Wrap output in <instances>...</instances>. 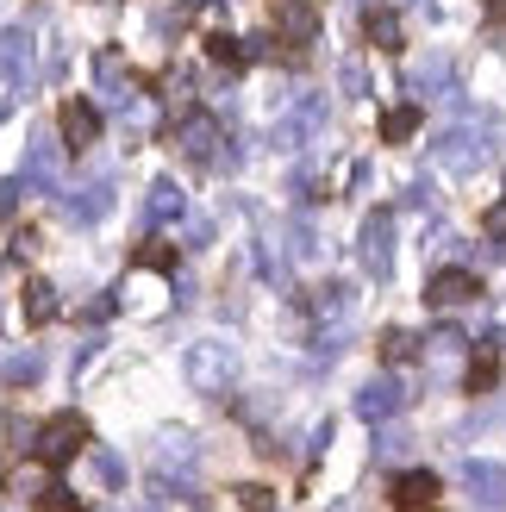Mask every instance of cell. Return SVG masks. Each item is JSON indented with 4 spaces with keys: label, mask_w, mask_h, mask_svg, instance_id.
I'll return each instance as SVG.
<instances>
[{
    "label": "cell",
    "mask_w": 506,
    "mask_h": 512,
    "mask_svg": "<svg viewBox=\"0 0 506 512\" xmlns=\"http://www.w3.org/2000/svg\"><path fill=\"white\" fill-rule=\"evenodd\" d=\"M182 369H188V381H194L200 394H225V381H232V344L200 338V344H188Z\"/></svg>",
    "instance_id": "1"
},
{
    "label": "cell",
    "mask_w": 506,
    "mask_h": 512,
    "mask_svg": "<svg viewBox=\"0 0 506 512\" xmlns=\"http://www.w3.org/2000/svg\"><path fill=\"white\" fill-rule=\"evenodd\" d=\"M88 450V425L75 413H57L44 431H38V463H69V456Z\"/></svg>",
    "instance_id": "2"
},
{
    "label": "cell",
    "mask_w": 506,
    "mask_h": 512,
    "mask_svg": "<svg viewBox=\"0 0 506 512\" xmlns=\"http://www.w3.org/2000/svg\"><path fill=\"white\" fill-rule=\"evenodd\" d=\"M475 294H482V281H475L469 269H438L432 281H425V300H432V306H463Z\"/></svg>",
    "instance_id": "3"
},
{
    "label": "cell",
    "mask_w": 506,
    "mask_h": 512,
    "mask_svg": "<svg viewBox=\"0 0 506 512\" xmlns=\"http://www.w3.org/2000/svg\"><path fill=\"white\" fill-rule=\"evenodd\" d=\"M57 125H63V144H69V150H88V144L100 138V113L88 107V100H63Z\"/></svg>",
    "instance_id": "4"
},
{
    "label": "cell",
    "mask_w": 506,
    "mask_h": 512,
    "mask_svg": "<svg viewBox=\"0 0 506 512\" xmlns=\"http://www.w3.org/2000/svg\"><path fill=\"white\" fill-rule=\"evenodd\" d=\"M394 506H400V512H432V506H438V475H432V469L400 475V481H394Z\"/></svg>",
    "instance_id": "5"
},
{
    "label": "cell",
    "mask_w": 506,
    "mask_h": 512,
    "mask_svg": "<svg viewBox=\"0 0 506 512\" xmlns=\"http://www.w3.org/2000/svg\"><path fill=\"white\" fill-rule=\"evenodd\" d=\"M275 32H282L288 50H307L313 44V7L307 0H282V7H275Z\"/></svg>",
    "instance_id": "6"
},
{
    "label": "cell",
    "mask_w": 506,
    "mask_h": 512,
    "mask_svg": "<svg viewBox=\"0 0 506 512\" xmlns=\"http://www.w3.org/2000/svg\"><path fill=\"white\" fill-rule=\"evenodd\" d=\"M169 469H194V438H188V431H175V438H163L157 444V475H169Z\"/></svg>",
    "instance_id": "7"
},
{
    "label": "cell",
    "mask_w": 506,
    "mask_h": 512,
    "mask_svg": "<svg viewBox=\"0 0 506 512\" xmlns=\"http://www.w3.org/2000/svg\"><path fill=\"white\" fill-rule=\"evenodd\" d=\"M394 406H400V388H394V381H369L363 400H357V413H363V419H388Z\"/></svg>",
    "instance_id": "8"
},
{
    "label": "cell",
    "mask_w": 506,
    "mask_h": 512,
    "mask_svg": "<svg viewBox=\"0 0 506 512\" xmlns=\"http://www.w3.org/2000/svg\"><path fill=\"white\" fill-rule=\"evenodd\" d=\"M25 319H32V325L57 319V288H50V281H32V288H25Z\"/></svg>",
    "instance_id": "9"
},
{
    "label": "cell",
    "mask_w": 506,
    "mask_h": 512,
    "mask_svg": "<svg viewBox=\"0 0 506 512\" xmlns=\"http://www.w3.org/2000/svg\"><path fill=\"white\" fill-rule=\"evenodd\" d=\"M413 132H419V107H388L382 113V138L388 144H407Z\"/></svg>",
    "instance_id": "10"
},
{
    "label": "cell",
    "mask_w": 506,
    "mask_h": 512,
    "mask_svg": "<svg viewBox=\"0 0 506 512\" xmlns=\"http://www.w3.org/2000/svg\"><path fill=\"white\" fill-rule=\"evenodd\" d=\"M175 144H182L188 157H207V144H213V119H207V113H194L182 132H175Z\"/></svg>",
    "instance_id": "11"
},
{
    "label": "cell",
    "mask_w": 506,
    "mask_h": 512,
    "mask_svg": "<svg viewBox=\"0 0 506 512\" xmlns=\"http://www.w3.org/2000/svg\"><path fill=\"white\" fill-rule=\"evenodd\" d=\"M363 32H369L375 50H400V19H394V13H369V19H363Z\"/></svg>",
    "instance_id": "12"
},
{
    "label": "cell",
    "mask_w": 506,
    "mask_h": 512,
    "mask_svg": "<svg viewBox=\"0 0 506 512\" xmlns=\"http://www.w3.org/2000/svg\"><path fill=\"white\" fill-rule=\"evenodd\" d=\"M363 256H369V269H375V275L388 269V219H375L369 232H363Z\"/></svg>",
    "instance_id": "13"
},
{
    "label": "cell",
    "mask_w": 506,
    "mask_h": 512,
    "mask_svg": "<svg viewBox=\"0 0 506 512\" xmlns=\"http://www.w3.org/2000/svg\"><path fill=\"white\" fill-rule=\"evenodd\" d=\"M494 381H500V356H494V350H482V356L469 363V394H488Z\"/></svg>",
    "instance_id": "14"
},
{
    "label": "cell",
    "mask_w": 506,
    "mask_h": 512,
    "mask_svg": "<svg viewBox=\"0 0 506 512\" xmlns=\"http://www.w3.org/2000/svg\"><path fill=\"white\" fill-rule=\"evenodd\" d=\"M207 57H213V63H225V69H238V63H244V57H250V50H244V44H238V38H225V32H219V38H213V44H207Z\"/></svg>",
    "instance_id": "15"
},
{
    "label": "cell",
    "mask_w": 506,
    "mask_h": 512,
    "mask_svg": "<svg viewBox=\"0 0 506 512\" xmlns=\"http://www.w3.org/2000/svg\"><path fill=\"white\" fill-rule=\"evenodd\" d=\"M469 488H482V500H506V475L500 469H469Z\"/></svg>",
    "instance_id": "16"
},
{
    "label": "cell",
    "mask_w": 506,
    "mask_h": 512,
    "mask_svg": "<svg viewBox=\"0 0 506 512\" xmlns=\"http://www.w3.org/2000/svg\"><path fill=\"white\" fill-rule=\"evenodd\" d=\"M38 350H19V356H7V381H38Z\"/></svg>",
    "instance_id": "17"
},
{
    "label": "cell",
    "mask_w": 506,
    "mask_h": 512,
    "mask_svg": "<svg viewBox=\"0 0 506 512\" xmlns=\"http://www.w3.org/2000/svg\"><path fill=\"white\" fill-rule=\"evenodd\" d=\"M94 475L107 481V488H119V481H125V463H119L113 450H94Z\"/></svg>",
    "instance_id": "18"
},
{
    "label": "cell",
    "mask_w": 506,
    "mask_h": 512,
    "mask_svg": "<svg viewBox=\"0 0 506 512\" xmlns=\"http://www.w3.org/2000/svg\"><path fill=\"white\" fill-rule=\"evenodd\" d=\"M138 269H175V244H144L138 250Z\"/></svg>",
    "instance_id": "19"
},
{
    "label": "cell",
    "mask_w": 506,
    "mask_h": 512,
    "mask_svg": "<svg viewBox=\"0 0 506 512\" xmlns=\"http://www.w3.org/2000/svg\"><path fill=\"white\" fill-rule=\"evenodd\" d=\"M100 207H107V194H100V188H88L82 200H69V219H100Z\"/></svg>",
    "instance_id": "20"
},
{
    "label": "cell",
    "mask_w": 506,
    "mask_h": 512,
    "mask_svg": "<svg viewBox=\"0 0 506 512\" xmlns=\"http://www.w3.org/2000/svg\"><path fill=\"white\" fill-rule=\"evenodd\" d=\"M150 213H157V219H175V213H182V188H157V200H150Z\"/></svg>",
    "instance_id": "21"
},
{
    "label": "cell",
    "mask_w": 506,
    "mask_h": 512,
    "mask_svg": "<svg viewBox=\"0 0 506 512\" xmlns=\"http://www.w3.org/2000/svg\"><path fill=\"white\" fill-rule=\"evenodd\" d=\"M413 350H419V344L407 338V331H388V338H382V356H388V363H407Z\"/></svg>",
    "instance_id": "22"
},
{
    "label": "cell",
    "mask_w": 506,
    "mask_h": 512,
    "mask_svg": "<svg viewBox=\"0 0 506 512\" xmlns=\"http://www.w3.org/2000/svg\"><path fill=\"white\" fill-rule=\"evenodd\" d=\"M238 500H244V512H275V494L269 488H238Z\"/></svg>",
    "instance_id": "23"
},
{
    "label": "cell",
    "mask_w": 506,
    "mask_h": 512,
    "mask_svg": "<svg viewBox=\"0 0 506 512\" xmlns=\"http://www.w3.org/2000/svg\"><path fill=\"white\" fill-rule=\"evenodd\" d=\"M313 306H319V313H344V288H319Z\"/></svg>",
    "instance_id": "24"
},
{
    "label": "cell",
    "mask_w": 506,
    "mask_h": 512,
    "mask_svg": "<svg viewBox=\"0 0 506 512\" xmlns=\"http://www.w3.org/2000/svg\"><path fill=\"white\" fill-rule=\"evenodd\" d=\"M13 213V182H0V219Z\"/></svg>",
    "instance_id": "25"
},
{
    "label": "cell",
    "mask_w": 506,
    "mask_h": 512,
    "mask_svg": "<svg viewBox=\"0 0 506 512\" xmlns=\"http://www.w3.org/2000/svg\"><path fill=\"white\" fill-rule=\"evenodd\" d=\"M488 13H494V19H506V0H488Z\"/></svg>",
    "instance_id": "26"
}]
</instances>
